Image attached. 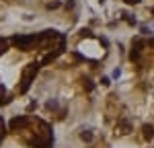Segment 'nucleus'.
Instances as JSON below:
<instances>
[{"instance_id": "obj_1", "label": "nucleus", "mask_w": 154, "mask_h": 148, "mask_svg": "<svg viewBox=\"0 0 154 148\" xmlns=\"http://www.w3.org/2000/svg\"><path fill=\"white\" fill-rule=\"evenodd\" d=\"M25 125H27V117H14L11 122L12 130H19V128H25Z\"/></svg>"}, {"instance_id": "obj_2", "label": "nucleus", "mask_w": 154, "mask_h": 148, "mask_svg": "<svg viewBox=\"0 0 154 148\" xmlns=\"http://www.w3.org/2000/svg\"><path fill=\"white\" fill-rule=\"evenodd\" d=\"M142 130H144V138H146V140H150V138L154 136V128H152V125H148V123H146Z\"/></svg>"}, {"instance_id": "obj_3", "label": "nucleus", "mask_w": 154, "mask_h": 148, "mask_svg": "<svg viewBox=\"0 0 154 148\" xmlns=\"http://www.w3.org/2000/svg\"><path fill=\"white\" fill-rule=\"evenodd\" d=\"M119 128H121V134H130V123L125 122V119H121V122H119Z\"/></svg>"}, {"instance_id": "obj_4", "label": "nucleus", "mask_w": 154, "mask_h": 148, "mask_svg": "<svg viewBox=\"0 0 154 148\" xmlns=\"http://www.w3.org/2000/svg\"><path fill=\"white\" fill-rule=\"evenodd\" d=\"M80 138H82L84 142H91V140H93V134H91V132H82V134H80Z\"/></svg>"}, {"instance_id": "obj_5", "label": "nucleus", "mask_w": 154, "mask_h": 148, "mask_svg": "<svg viewBox=\"0 0 154 148\" xmlns=\"http://www.w3.org/2000/svg\"><path fill=\"white\" fill-rule=\"evenodd\" d=\"M58 6H60V2H49L48 4V8H58Z\"/></svg>"}, {"instance_id": "obj_6", "label": "nucleus", "mask_w": 154, "mask_h": 148, "mask_svg": "<svg viewBox=\"0 0 154 148\" xmlns=\"http://www.w3.org/2000/svg\"><path fill=\"white\" fill-rule=\"evenodd\" d=\"M82 35H84V37H91L93 33H91V29H82Z\"/></svg>"}, {"instance_id": "obj_7", "label": "nucleus", "mask_w": 154, "mask_h": 148, "mask_svg": "<svg viewBox=\"0 0 154 148\" xmlns=\"http://www.w3.org/2000/svg\"><path fill=\"white\" fill-rule=\"evenodd\" d=\"M84 85H86V88H88V91H93V82H91V80H84Z\"/></svg>"}, {"instance_id": "obj_8", "label": "nucleus", "mask_w": 154, "mask_h": 148, "mask_svg": "<svg viewBox=\"0 0 154 148\" xmlns=\"http://www.w3.org/2000/svg\"><path fill=\"white\" fill-rule=\"evenodd\" d=\"M119 74H121V72H119V68H115V70H113V78H119Z\"/></svg>"}, {"instance_id": "obj_9", "label": "nucleus", "mask_w": 154, "mask_h": 148, "mask_svg": "<svg viewBox=\"0 0 154 148\" xmlns=\"http://www.w3.org/2000/svg\"><path fill=\"white\" fill-rule=\"evenodd\" d=\"M125 2H128V4H138L140 0H125Z\"/></svg>"}, {"instance_id": "obj_10", "label": "nucleus", "mask_w": 154, "mask_h": 148, "mask_svg": "<svg viewBox=\"0 0 154 148\" xmlns=\"http://www.w3.org/2000/svg\"><path fill=\"white\" fill-rule=\"evenodd\" d=\"M148 45H152V48H154V39H148Z\"/></svg>"}]
</instances>
